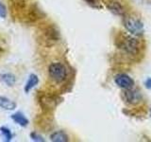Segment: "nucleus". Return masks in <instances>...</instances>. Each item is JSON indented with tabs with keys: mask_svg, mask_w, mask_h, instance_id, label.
Returning a JSON list of instances; mask_svg holds the SVG:
<instances>
[{
	"mask_svg": "<svg viewBox=\"0 0 151 142\" xmlns=\"http://www.w3.org/2000/svg\"><path fill=\"white\" fill-rule=\"evenodd\" d=\"M117 46L129 56H136L140 51V42L135 37L130 35H121L117 39Z\"/></svg>",
	"mask_w": 151,
	"mask_h": 142,
	"instance_id": "f257e3e1",
	"label": "nucleus"
},
{
	"mask_svg": "<svg viewBox=\"0 0 151 142\" xmlns=\"http://www.w3.org/2000/svg\"><path fill=\"white\" fill-rule=\"evenodd\" d=\"M48 74L49 77L54 82L58 83L64 82L66 78H67V70H66V67L60 63L51 64L48 67Z\"/></svg>",
	"mask_w": 151,
	"mask_h": 142,
	"instance_id": "f03ea898",
	"label": "nucleus"
},
{
	"mask_svg": "<svg viewBox=\"0 0 151 142\" xmlns=\"http://www.w3.org/2000/svg\"><path fill=\"white\" fill-rule=\"evenodd\" d=\"M124 26L126 30L129 31L130 34L139 36L144 33V25L141 22L140 19L135 18L133 16H127L124 18Z\"/></svg>",
	"mask_w": 151,
	"mask_h": 142,
	"instance_id": "7ed1b4c3",
	"label": "nucleus"
},
{
	"mask_svg": "<svg viewBox=\"0 0 151 142\" xmlns=\"http://www.w3.org/2000/svg\"><path fill=\"white\" fill-rule=\"evenodd\" d=\"M123 99H125V101L127 103L134 105V104L139 103L142 101L143 96H142L139 90L129 88V89H125V92L123 93Z\"/></svg>",
	"mask_w": 151,
	"mask_h": 142,
	"instance_id": "20e7f679",
	"label": "nucleus"
},
{
	"mask_svg": "<svg viewBox=\"0 0 151 142\" xmlns=\"http://www.w3.org/2000/svg\"><path fill=\"white\" fill-rule=\"evenodd\" d=\"M114 82L122 89H129L134 85V80H132V78L125 73L117 74L114 77Z\"/></svg>",
	"mask_w": 151,
	"mask_h": 142,
	"instance_id": "39448f33",
	"label": "nucleus"
},
{
	"mask_svg": "<svg viewBox=\"0 0 151 142\" xmlns=\"http://www.w3.org/2000/svg\"><path fill=\"white\" fill-rule=\"evenodd\" d=\"M107 7L112 13H114L115 15L125 16V13H126L125 8L118 0H109L107 3Z\"/></svg>",
	"mask_w": 151,
	"mask_h": 142,
	"instance_id": "423d86ee",
	"label": "nucleus"
},
{
	"mask_svg": "<svg viewBox=\"0 0 151 142\" xmlns=\"http://www.w3.org/2000/svg\"><path fill=\"white\" fill-rule=\"evenodd\" d=\"M0 108L4 109V110L12 111L16 108V103L6 97L1 96L0 97Z\"/></svg>",
	"mask_w": 151,
	"mask_h": 142,
	"instance_id": "0eeeda50",
	"label": "nucleus"
},
{
	"mask_svg": "<svg viewBox=\"0 0 151 142\" xmlns=\"http://www.w3.org/2000/svg\"><path fill=\"white\" fill-rule=\"evenodd\" d=\"M42 106L44 108H48V109H53L57 105V101H56V98L50 97V96H45L41 98L40 101Z\"/></svg>",
	"mask_w": 151,
	"mask_h": 142,
	"instance_id": "6e6552de",
	"label": "nucleus"
},
{
	"mask_svg": "<svg viewBox=\"0 0 151 142\" xmlns=\"http://www.w3.org/2000/svg\"><path fill=\"white\" fill-rule=\"evenodd\" d=\"M50 140L53 142H66L69 140V137L63 131H57L50 135Z\"/></svg>",
	"mask_w": 151,
	"mask_h": 142,
	"instance_id": "1a4fd4ad",
	"label": "nucleus"
},
{
	"mask_svg": "<svg viewBox=\"0 0 151 142\" xmlns=\"http://www.w3.org/2000/svg\"><path fill=\"white\" fill-rule=\"evenodd\" d=\"M11 117L14 122L17 123L18 125H20L22 127H26L28 124V120L20 112L13 114V115H12Z\"/></svg>",
	"mask_w": 151,
	"mask_h": 142,
	"instance_id": "9d476101",
	"label": "nucleus"
},
{
	"mask_svg": "<svg viewBox=\"0 0 151 142\" xmlns=\"http://www.w3.org/2000/svg\"><path fill=\"white\" fill-rule=\"evenodd\" d=\"M39 83V78H38V76L35 75V74H30L29 75V78H28L27 82L25 85V91L26 93H28L30 91V90L35 87L36 85Z\"/></svg>",
	"mask_w": 151,
	"mask_h": 142,
	"instance_id": "9b49d317",
	"label": "nucleus"
},
{
	"mask_svg": "<svg viewBox=\"0 0 151 142\" xmlns=\"http://www.w3.org/2000/svg\"><path fill=\"white\" fill-rule=\"evenodd\" d=\"M0 80L8 86H13V84L16 83V78L13 74L5 73L0 75Z\"/></svg>",
	"mask_w": 151,
	"mask_h": 142,
	"instance_id": "f8f14e48",
	"label": "nucleus"
},
{
	"mask_svg": "<svg viewBox=\"0 0 151 142\" xmlns=\"http://www.w3.org/2000/svg\"><path fill=\"white\" fill-rule=\"evenodd\" d=\"M0 132H1V134L5 137V141H11L12 140V132H11V130L9 129V128L2 126L1 128H0Z\"/></svg>",
	"mask_w": 151,
	"mask_h": 142,
	"instance_id": "ddd939ff",
	"label": "nucleus"
},
{
	"mask_svg": "<svg viewBox=\"0 0 151 142\" xmlns=\"http://www.w3.org/2000/svg\"><path fill=\"white\" fill-rule=\"evenodd\" d=\"M30 137H31L32 140L37 141V142H44L45 141V139L42 138V136L40 135L39 134H37V133H35V132H32L31 133V134H30Z\"/></svg>",
	"mask_w": 151,
	"mask_h": 142,
	"instance_id": "4468645a",
	"label": "nucleus"
},
{
	"mask_svg": "<svg viewBox=\"0 0 151 142\" xmlns=\"http://www.w3.org/2000/svg\"><path fill=\"white\" fill-rule=\"evenodd\" d=\"M7 16V9H6V7L4 6V5L0 2V17L1 18H5Z\"/></svg>",
	"mask_w": 151,
	"mask_h": 142,
	"instance_id": "2eb2a0df",
	"label": "nucleus"
},
{
	"mask_svg": "<svg viewBox=\"0 0 151 142\" xmlns=\"http://www.w3.org/2000/svg\"><path fill=\"white\" fill-rule=\"evenodd\" d=\"M84 1H85V2H87L88 4L93 5V6H96V4L99 3V1H100V0H84Z\"/></svg>",
	"mask_w": 151,
	"mask_h": 142,
	"instance_id": "dca6fc26",
	"label": "nucleus"
},
{
	"mask_svg": "<svg viewBox=\"0 0 151 142\" xmlns=\"http://www.w3.org/2000/svg\"><path fill=\"white\" fill-rule=\"evenodd\" d=\"M145 87L148 88V89H151V78H148L147 80L145 82Z\"/></svg>",
	"mask_w": 151,
	"mask_h": 142,
	"instance_id": "f3484780",
	"label": "nucleus"
}]
</instances>
